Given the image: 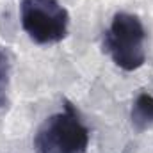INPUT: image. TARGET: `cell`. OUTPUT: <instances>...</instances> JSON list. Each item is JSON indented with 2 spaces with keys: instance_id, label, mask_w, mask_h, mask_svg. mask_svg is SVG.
Returning a JSON list of instances; mask_svg holds the SVG:
<instances>
[{
  "instance_id": "obj_1",
  "label": "cell",
  "mask_w": 153,
  "mask_h": 153,
  "mask_svg": "<svg viewBox=\"0 0 153 153\" xmlns=\"http://www.w3.org/2000/svg\"><path fill=\"white\" fill-rule=\"evenodd\" d=\"M87 144L89 132L70 102L62 112L46 117L34 139L36 153H85Z\"/></svg>"
},
{
  "instance_id": "obj_3",
  "label": "cell",
  "mask_w": 153,
  "mask_h": 153,
  "mask_svg": "<svg viewBox=\"0 0 153 153\" xmlns=\"http://www.w3.org/2000/svg\"><path fill=\"white\" fill-rule=\"evenodd\" d=\"M22 27L38 45L59 43L68 36L70 14L59 0H22Z\"/></svg>"
},
{
  "instance_id": "obj_4",
  "label": "cell",
  "mask_w": 153,
  "mask_h": 153,
  "mask_svg": "<svg viewBox=\"0 0 153 153\" xmlns=\"http://www.w3.org/2000/svg\"><path fill=\"white\" fill-rule=\"evenodd\" d=\"M132 123L137 130H146L153 125V96L141 93L132 107Z\"/></svg>"
},
{
  "instance_id": "obj_2",
  "label": "cell",
  "mask_w": 153,
  "mask_h": 153,
  "mask_svg": "<svg viewBox=\"0 0 153 153\" xmlns=\"http://www.w3.org/2000/svg\"><path fill=\"white\" fill-rule=\"evenodd\" d=\"M146 30L141 20L130 13H116L105 34V46L116 66L135 71L146 62Z\"/></svg>"
},
{
  "instance_id": "obj_5",
  "label": "cell",
  "mask_w": 153,
  "mask_h": 153,
  "mask_svg": "<svg viewBox=\"0 0 153 153\" xmlns=\"http://www.w3.org/2000/svg\"><path fill=\"white\" fill-rule=\"evenodd\" d=\"M9 71L11 62L5 52L0 50V107L7 103V91H9Z\"/></svg>"
}]
</instances>
